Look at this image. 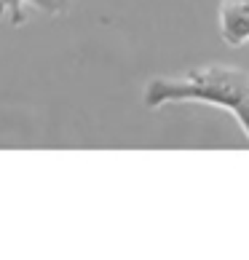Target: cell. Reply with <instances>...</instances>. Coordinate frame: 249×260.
I'll use <instances>...</instances> for the list:
<instances>
[{
    "instance_id": "1",
    "label": "cell",
    "mask_w": 249,
    "mask_h": 260,
    "mask_svg": "<svg viewBox=\"0 0 249 260\" xmlns=\"http://www.w3.org/2000/svg\"><path fill=\"white\" fill-rule=\"evenodd\" d=\"M220 35L225 46L238 49L249 43V0H223L217 14Z\"/></svg>"
},
{
    "instance_id": "2",
    "label": "cell",
    "mask_w": 249,
    "mask_h": 260,
    "mask_svg": "<svg viewBox=\"0 0 249 260\" xmlns=\"http://www.w3.org/2000/svg\"><path fill=\"white\" fill-rule=\"evenodd\" d=\"M0 6H3L6 11H8V19H11L14 27L24 24V19H27V14H24L27 0H0Z\"/></svg>"
},
{
    "instance_id": "3",
    "label": "cell",
    "mask_w": 249,
    "mask_h": 260,
    "mask_svg": "<svg viewBox=\"0 0 249 260\" xmlns=\"http://www.w3.org/2000/svg\"><path fill=\"white\" fill-rule=\"evenodd\" d=\"M27 3L41 8L46 14H51V16H62L67 8H70V0H27Z\"/></svg>"
},
{
    "instance_id": "4",
    "label": "cell",
    "mask_w": 249,
    "mask_h": 260,
    "mask_svg": "<svg viewBox=\"0 0 249 260\" xmlns=\"http://www.w3.org/2000/svg\"><path fill=\"white\" fill-rule=\"evenodd\" d=\"M231 113L236 115V121L241 123V129H244V134H246V137H249V91L244 94V100L238 102V105H236V108H233Z\"/></svg>"
},
{
    "instance_id": "5",
    "label": "cell",
    "mask_w": 249,
    "mask_h": 260,
    "mask_svg": "<svg viewBox=\"0 0 249 260\" xmlns=\"http://www.w3.org/2000/svg\"><path fill=\"white\" fill-rule=\"evenodd\" d=\"M3 14H6V8H3V6H0V16H3Z\"/></svg>"
}]
</instances>
